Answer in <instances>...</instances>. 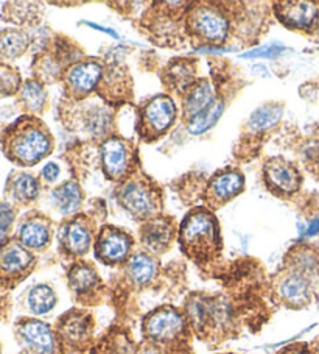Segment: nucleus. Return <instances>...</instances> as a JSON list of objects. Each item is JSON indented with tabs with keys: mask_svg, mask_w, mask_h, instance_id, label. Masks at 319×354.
Instances as JSON below:
<instances>
[{
	"mask_svg": "<svg viewBox=\"0 0 319 354\" xmlns=\"http://www.w3.org/2000/svg\"><path fill=\"white\" fill-rule=\"evenodd\" d=\"M309 348H310V354H319V337H316L311 344H309Z\"/></svg>",
	"mask_w": 319,
	"mask_h": 354,
	"instance_id": "nucleus-40",
	"label": "nucleus"
},
{
	"mask_svg": "<svg viewBox=\"0 0 319 354\" xmlns=\"http://www.w3.org/2000/svg\"><path fill=\"white\" fill-rule=\"evenodd\" d=\"M0 354H2V344H0Z\"/></svg>",
	"mask_w": 319,
	"mask_h": 354,
	"instance_id": "nucleus-41",
	"label": "nucleus"
},
{
	"mask_svg": "<svg viewBox=\"0 0 319 354\" xmlns=\"http://www.w3.org/2000/svg\"><path fill=\"white\" fill-rule=\"evenodd\" d=\"M224 111V103L222 100H218L215 105L212 108H209L207 111H204L200 115H196L195 119L187 122V130L192 134H202L207 130L217 124L218 119L222 118V114Z\"/></svg>",
	"mask_w": 319,
	"mask_h": 354,
	"instance_id": "nucleus-32",
	"label": "nucleus"
},
{
	"mask_svg": "<svg viewBox=\"0 0 319 354\" xmlns=\"http://www.w3.org/2000/svg\"><path fill=\"white\" fill-rule=\"evenodd\" d=\"M22 83L19 69L8 63H0V99L17 95L22 88Z\"/></svg>",
	"mask_w": 319,
	"mask_h": 354,
	"instance_id": "nucleus-31",
	"label": "nucleus"
},
{
	"mask_svg": "<svg viewBox=\"0 0 319 354\" xmlns=\"http://www.w3.org/2000/svg\"><path fill=\"white\" fill-rule=\"evenodd\" d=\"M14 237L30 252H42L52 241V222L41 212H28L17 223Z\"/></svg>",
	"mask_w": 319,
	"mask_h": 354,
	"instance_id": "nucleus-10",
	"label": "nucleus"
},
{
	"mask_svg": "<svg viewBox=\"0 0 319 354\" xmlns=\"http://www.w3.org/2000/svg\"><path fill=\"white\" fill-rule=\"evenodd\" d=\"M180 242L182 252L188 258L200 262L212 259L222 248V237L215 217L204 209L190 212L181 225Z\"/></svg>",
	"mask_w": 319,
	"mask_h": 354,
	"instance_id": "nucleus-2",
	"label": "nucleus"
},
{
	"mask_svg": "<svg viewBox=\"0 0 319 354\" xmlns=\"http://www.w3.org/2000/svg\"><path fill=\"white\" fill-rule=\"evenodd\" d=\"M278 354H310V348L309 344H293L285 346Z\"/></svg>",
	"mask_w": 319,
	"mask_h": 354,
	"instance_id": "nucleus-37",
	"label": "nucleus"
},
{
	"mask_svg": "<svg viewBox=\"0 0 319 354\" xmlns=\"http://www.w3.org/2000/svg\"><path fill=\"white\" fill-rule=\"evenodd\" d=\"M27 309L33 315H46L52 313L57 306L58 298L52 286L48 284H36L33 288H30L26 297Z\"/></svg>",
	"mask_w": 319,
	"mask_h": 354,
	"instance_id": "nucleus-27",
	"label": "nucleus"
},
{
	"mask_svg": "<svg viewBox=\"0 0 319 354\" xmlns=\"http://www.w3.org/2000/svg\"><path fill=\"white\" fill-rule=\"evenodd\" d=\"M17 217V207L7 200L0 201V243L11 237V230Z\"/></svg>",
	"mask_w": 319,
	"mask_h": 354,
	"instance_id": "nucleus-33",
	"label": "nucleus"
},
{
	"mask_svg": "<svg viewBox=\"0 0 319 354\" xmlns=\"http://www.w3.org/2000/svg\"><path fill=\"white\" fill-rule=\"evenodd\" d=\"M313 286L315 283L305 274L299 273L298 270H291L279 283V297L282 298L288 308L293 309H304L309 306L313 300Z\"/></svg>",
	"mask_w": 319,
	"mask_h": 354,
	"instance_id": "nucleus-16",
	"label": "nucleus"
},
{
	"mask_svg": "<svg viewBox=\"0 0 319 354\" xmlns=\"http://www.w3.org/2000/svg\"><path fill=\"white\" fill-rule=\"evenodd\" d=\"M103 75V66L98 61H81L66 71V89L73 97H84L94 91Z\"/></svg>",
	"mask_w": 319,
	"mask_h": 354,
	"instance_id": "nucleus-13",
	"label": "nucleus"
},
{
	"mask_svg": "<svg viewBox=\"0 0 319 354\" xmlns=\"http://www.w3.org/2000/svg\"><path fill=\"white\" fill-rule=\"evenodd\" d=\"M187 323V319L180 310L171 306H164L145 317L144 335L151 345L156 346L155 350L173 346L186 337Z\"/></svg>",
	"mask_w": 319,
	"mask_h": 354,
	"instance_id": "nucleus-4",
	"label": "nucleus"
},
{
	"mask_svg": "<svg viewBox=\"0 0 319 354\" xmlns=\"http://www.w3.org/2000/svg\"><path fill=\"white\" fill-rule=\"evenodd\" d=\"M276 11L279 19L291 28L311 30L319 21V7L313 2H284Z\"/></svg>",
	"mask_w": 319,
	"mask_h": 354,
	"instance_id": "nucleus-19",
	"label": "nucleus"
},
{
	"mask_svg": "<svg viewBox=\"0 0 319 354\" xmlns=\"http://www.w3.org/2000/svg\"><path fill=\"white\" fill-rule=\"evenodd\" d=\"M119 200L122 206L133 217L148 221L157 211V198L150 186L142 181H126L119 189Z\"/></svg>",
	"mask_w": 319,
	"mask_h": 354,
	"instance_id": "nucleus-8",
	"label": "nucleus"
},
{
	"mask_svg": "<svg viewBox=\"0 0 319 354\" xmlns=\"http://www.w3.org/2000/svg\"><path fill=\"white\" fill-rule=\"evenodd\" d=\"M268 186L280 194H293L300 186V175L296 167L282 158H273L265 166Z\"/></svg>",
	"mask_w": 319,
	"mask_h": 354,
	"instance_id": "nucleus-20",
	"label": "nucleus"
},
{
	"mask_svg": "<svg viewBox=\"0 0 319 354\" xmlns=\"http://www.w3.org/2000/svg\"><path fill=\"white\" fill-rule=\"evenodd\" d=\"M92 328H94V322L90 314L84 310H70L58 320L55 334H57L59 346L63 345L79 350L89 342Z\"/></svg>",
	"mask_w": 319,
	"mask_h": 354,
	"instance_id": "nucleus-7",
	"label": "nucleus"
},
{
	"mask_svg": "<svg viewBox=\"0 0 319 354\" xmlns=\"http://www.w3.org/2000/svg\"><path fill=\"white\" fill-rule=\"evenodd\" d=\"M284 50L285 48L280 46H265V47L254 48V50L246 52L244 55H242V57L243 58H278Z\"/></svg>",
	"mask_w": 319,
	"mask_h": 354,
	"instance_id": "nucleus-35",
	"label": "nucleus"
},
{
	"mask_svg": "<svg viewBox=\"0 0 319 354\" xmlns=\"http://www.w3.org/2000/svg\"><path fill=\"white\" fill-rule=\"evenodd\" d=\"M157 264L153 256L146 253H136L130 256V259L126 261V274L128 279L131 281L134 286H142L150 284L156 277Z\"/></svg>",
	"mask_w": 319,
	"mask_h": 354,
	"instance_id": "nucleus-26",
	"label": "nucleus"
},
{
	"mask_svg": "<svg viewBox=\"0 0 319 354\" xmlns=\"http://www.w3.org/2000/svg\"><path fill=\"white\" fill-rule=\"evenodd\" d=\"M305 236H309V237H311V236H319V217L315 218V221H313V222L309 225V228L305 230Z\"/></svg>",
	"mask_w": 319,
	"mask_h": 354,
	"instance_id": "nucleus-38",
	"label": "nucleus"
},
{
	"mask_svg": "<svg viewBox=\"0 0 319 354\" xmlns=\"http://www.w3.org/2000/svg\"><path fill=\"white\" fill-rule=\"evenodd\" d=\"M48 95L41 82L28 78L22 83V88L16 95V105L19 106L23 115H39L46 111Z\"/></svg>",
	"mask_w": 319,
	"mask_h": 354,
	"instance_id": "nucleus-21",
	"label": "nucleus"
},
{
	"mask_svg": "<svg viewBox=\"0 0 319 354\" xmlns=\"http://www.w3.org/2000/svg\"><path fill=\"white\" fill-rule=\"evenodd\" d=\"M188 27L207 42H223L229 32V22L222 11L212 7H198L188 16Z\"/></svg>",
	"mask_w": 319,
	"mask_h": 354,
	"instance_id": "nucleus-11",
	"label": "nucleus"
},
{
	"mask_svg": "<svg viewBox=\"0 0 319 354\" xmlns=\"http://www.w3.org/2000/svg\"><path fill=\"white\" fill-rule=\"evenodd\" d=\"M41 3L36 2H7L3 3L0 19L17 27H32L39 22Z\"/></svg>",
	"mask_w": 319,
	"mask_h": 354,
	"instance_id": "nucleus-25",
	"label": "nucleus"
},
{
	"mask_svg": "<svg viewBox=\"0 0 319 354\" xmlns=\"http://www.w3.org/2000/svg\"><path fill=\"white\" fill-rule=\"evenodd\" d=\"M53 205L63 216L75 212L81 205L83 194L75 181H66L52 192Z\"/></svg>",
	"mask_w": 319,
	"mask_h": 354,
	"instance_id": "nucleus-28",
	"label": "nucleus"
},
{
	"mask_svg": "<svg viewBox=\"0 0 319 354\" xmlns=\"http://www.w3.org/2000/svg\"><path fill=\"white\" fill-rule=\"evenodd\" d=\"M88 26L92 27V28H95V30H100V32H104L106 35H113L114 38H117V33H115L114 30H111V28H104L102 26H97V24H88Z\"/></svg>",
	"mask_w": 319,
	"mask_h": 354,
	"instance_id": "nucleus-39",
	"label": "nucleus"
},
{
	"mask_svg": "<svg viewBox=\"0 0 319 354\" xmlns=\"http://www.w3.org/2000/svg\"><path fill=\"white\" fill-rule=\"evenodd\" d=\"M5 200L13 206H30L39 197L41 185L33 174L14 170L5 183Z\"/></svg>",
	"mask_w": 319,
	"mask_h": 354,
	"instance_id": "nucleus-17",
	"label": "nucleus"
},
{
	"mask_svg": "<svg viewBox=\"0 0 319 354\" xmlns=\"http://www.w3.org/2000/svg\"><path fill=\"white\" fill-rule=\"evenodd\" d=\"M175 239V227L168 218H150L140 231L142 245L153 254H162L170 248Z\"/></svg>",
	"mask_w": 319,
	"mask_h": 354,
	"instance_id": "nucleus-18",
	"label": "nucleus"
},
{
	"mask_svg": "<svg viewBox=\"0 0 319 354\" xmlns=\"http://www.w3.org/2000/svg\"><path fill=\"white\" fill-rule=\"evenodd\" d=\"M111 113L106 106H90L84 114V128L92 136L102 138L111 128Z\"/></svg>",
	"mask_w": 319,
	"mask_h": 354,
	"instance_id": "nucleus-29",
	"label": "nucleus"
},
{
	"mask_svg": "<svg viewBox=\"0 0 319 354\" xmlns=\"http://www.w3.org/2000/svg\"><path fill=\"white\" fill-rule=\"evenodd\" d=\"M58 239L59 247L66 254L81 258L90 248L92 230L84 217H77L59 228Z\"/></svg>",
	"mask_w": 319,
	"mask_h": 354,
	"instance_id": "nucleus-15",
	"label": "nucleus"
},
{
	"mask_svg": "<svg viewBox=\"0 0 319 354\" xmlns=\"http://www.w3.org/2000/svg\"><path fill=\"white\" fill-rule=\"evenodd\" d=\"M36 256L14 236L0 243V292L16 289L33 273Z\"/></svg>",
	"mask_w": 319,
	"mask_h": 354,
	"instance_id": "nucleus-3",
	"label": "nucleus"
},
{
	"mask_svg": "<svg viewBox=\"0 0 319 354\" xmlns=\"http://www.w3.org/2000/svg\"><path fill=\"white\" fill-rule=\"evenodd\" d=\"M0 150L16 166L32 167L52 153L53 138L41 119L21 115L0 130Z\"/></svg>",
	"mask_w": 319,
	"mask_h": 354,
	"instance_id": "nucleus-1",
	"label": "nucleus"
},
{
	"mask_svg": "<svg viewBox=\"0 0 319 354\" xmlns=\"http://www.w3.org/2000/svg\"><path fill=\"white\" fill-rule=\"evenodd\" d=\"M218 102L215 89L212 83L207 80H201L195 83L192 88L187 91L186 100H184V114H186L187 122L195 119L196 115L207 111Z\"/></svg>",
	"mask_w": 319,
	"mask_h": 354,
	"instance_id": "nucleus-22",
	"label": "nucleus"
},
{
	"mask_svg": "<svg viewBox=\"0 0 319 354\" xmlns=\"http://www.w3.org/2000/svg\"><path fill=\"white\" fill-rule=\"evenodd\" d=\"M243 185V175L237 172V170L218 172L211 180V185H209V197L215 203H226V201L237 197L242 192Z\"/></svg>",
	"mask_w": 319,
	"mask_h": 354,
	"instance_id": "nucleus-24",
	"label": "nucleus"
},
{
	"mask_svg": "<svg viewBox=\"0 0 319 354\" xmlns=\"http://www.w3.org/2000/svg\"><path fill=\"white\" fill-rule=\"evenodd\" d=\"M59 176V167L55 162H48L47 166L42 169V178L47 183H53L57 181V178Z\"/></svg>",
	"mask_w": 319,
	"mask_h": 354,
	"instance_id": "nucleus-36",
	"label": "nucleus"
},
{
	"mask_svg": "<svg viewBox=\"0 0 319 354\" xmlns=\"http://www.w3.org/2000/svg\"><path fill=\"white\" fill-rule=\"evenodd\" d=\"M14 337L26 354H58V339L46 322L22 317L14 323Z\"/></svg>",
	"mask_w": 319,
	"mask_h": 354,
	"instance_id": "nucleus-5",
	"label": "nucleus"
},
{
	"mask_svg": "<svg viewBox=\"0 0 319 354\" xmlns=\"http://www.w3.org/2000/svg\"><path fill=\"white\" fill-rule=\"evenodd\" d=\"M282 114H284V109L280 105H263L262 108L255 109L251 115L248 127L253 131L268 130V128L279 124Z\"/></svg>",
	"mask_w": 319,
	"mask_h": 354,
	"instance_id": "nucleus-30",
	"label": "nucleus"
},
{
	"mask_svg": "<svg viewBox=\"0 0 319 354\" xmlns=\"http://www.w3.org/2000/svg\"><path fill=\"white\" fill-rule=\"evenodd\" d=\"M176 118V105L168 95H156L145 103L140 115V133L155 138L167 131Z\"/></svg>",
	"mask_w": 319,
	"mask_h": 354,
	"instance_id": "nucleus-6",
	"label": "nucleus"
},
{
	"mask_svg": "<svg viewBox=\"0 0 319 354\" xmlns=\"http://www.w3.org/2000/svg\"><path fill=\"white\" fill-rule=\"evenodd\" d=\"M32 46V36L23 28L0 30V63H8L23 57Z\"/></svg>",
	"mask_w": 319,
	"mask_h": 354,
	"instance_id": "nucleus-23",
	"label": "nucleus"
},
{
	"mask_svg": "<svg viewBox=\"0 0 319 354\" xmlns=\"http://www.w3.org/2000/svg\"><path fill=\"white\" fill-rule=\"evenodd\" d=\"M133 149L120 138H109L102 145V164L109 180L120 181L131 172Z\"/></svg>",
	"mask_w": 319,
	"mask_h": 354,
	"instance_id": "nucleus-12",
	"label": "nucleus"
},
{
	"mask_svg": "<svg viewBox=\"0 0 319 354\" xmlns=\"http://www.w3.org/2000/svg\"><path fill=\"white\" fill-rule=\"evenodd\" d=\"M171 82L177 89H187L193 82V69L187 63H176L170 71Z\"/></svg>",
	"mask_w": 319,
	"mask_h": 354,
	"instance_id": "nucleus-34",
	"label": "nucleus"
},
{
	"mask_svg": "<svg viewBox=\"0 0 319 354\" xmlns=\"http://www.w3.org/2000/svg\"><path fill=\"white\" fill-rule=\"evenodd\" d=\"M67 281H69L70 292L78 301L89 303L98 295V290L102 288V278L95 267L89 262L79 261L70 267L67 273Z\"/></svg>",
	"mask_w": 319,
	"mask_h": 354,
	"instance_id": "nucleus-14",
	"label": "nucleus"
},
{
	"mask_svg": "<svg viewBox=\"0 0 319 354\" xmlns=\"http://www.w3.org/2000/svg\"><path fill=\"white\" fill-rule=\"evenodd\" d=\"M133 239L125 231L114 227H104L98 233L95 254L103 264L117 266L130 259Z\"/></svg>",
	"mask_w": 319,
	"mask_h": 354,
	"instance_id": "nucleus-9",
	"label": "nucleus"
}]
</instances>
